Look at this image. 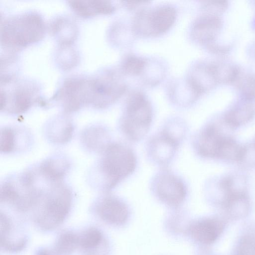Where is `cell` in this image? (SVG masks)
Here are the masks:
<instances>
[{"label": "cell", "mask_w": 255, "mask_h": 255, "mask_svg": "<svg viewBox=\"0 0 255 255\" xmlns=\"http://www.w3.org/2000/svg\"><path fill=\"white\" fill-rule=\"evenodd\" d=\"M94 210L102 220L113 225L124 224L128 216V210L125 203L111 194L100 197L95 204Z\"/></svg>", "instance_id": "30bf717a"}, {"label": "cell", "mask_w": 255, "mask_h": 255, "mask_svg": "<svg viewBox=\"0 0 255 255\" xmlns=\"http://www.w3.org/2000/svg\"><path fill=\"white\" fill-rule=\"evenodd\" d=\"M102 238V234L99 231L95 228H91L83 233L80 243L83 248H94L100 244Z\"/></svg>", "instance_id": "603a6c76"}, {"label": "cell", "mask_w": 255, "mask_h": 255, "mask_svg": "<svg viewBox=\"0 0 255 255\" xmlns=\"http://www.w3.org/2000/svg\"><path fill=\"white\" fill-rule=\"evenodd\" d=\"M228 5V1L226 0H214L206 2L205 6L211 11L220 13L224 12L227 9ZM213 12L212 14H213Z\"/></svg>", "instance_id": "d4e9b609"}, {"label": "cell", "mask_w": 255, "mask_h": 255, "mask_svg": "<svg viewBox=\"0 0 255 255\" xmlns=\"http://www.w3.org/2000/svg\"><path fill=\"white\" fill-rule=\"evenodd\" d=\"M150 189L162 203L177 207L184 201L187 194L186 186L183 180L168 169H162L152 178Z\"/></svg>", "instance_id": "5b68a950"}, {"label": "cell", "mask_w": 255, "mask_h": 255, "mask_svg": "<svg viewBox=\"0 0 255 255\" xmlns=\"http://www.w3.org/2000/svg\"><path fill=\"white\" fill-rule=\"evenodd\" d=\"M244 100L251 101L255 99V76L249 74L241 78L238 84Z\"/></svg>", "instance_id": "7402d4cb"}, {"label": "cell", "mask_w": 255, "mask_h": 255, "mask_svg": "<svg viewBox=\"0 0 255 255\" xmlns=\"http://www.w3.org/2000/svg\"><path fill=\"white\" fill-rule=\"evenodd\" d=\"M37 167L43 174L51 179L63 181L70 169V164L66 158L56 155L44 160Z\"/></svg>", "instance_id": "5bb4252c"}, {"label": "cell", "mask_w": 255, "mask_h": 255, "mask_svg": "<svg viewBox=\"0 0 255 255\" xmlns=\"http://www.w3.org/2000/svg\"><path fill=\"white\" fill-rule=\"evenodd\" d=\"M77 239L74 235L69 233L63 234L57 243V251L61 253L67 254L72 251L77 243Z\"/></svg>", "instance_id": "cb8c5ba5"}, {"label": "cell", "mask_w": 255, "mask_h": 255, "mask_svg": "<svg viewBox=\"0 0 255 255\" xmlns=\"http://www.w3.org/2000/svg\"><path fill=\"white\" fill-rule=\"evenodd\" d=\"M254 145H255V143H254Z\"/></svg>", "instance_id": "4316f807"}, {"label": "cell", "mask_w": 255, "mask_h": 255, "mask_svg": "<svg viewBox=\"0 0 255 255\" xmlns=\"http://www.w3.org/2000/svg\"><path fill=\"white\" fill-rule=\"evenodd\" d=\"M44 28L42 19L35 14L11 19L3 23L1 42L8 46H24L40 40L43 36Z\"/></svg>", "instance_id": "3957f363"}, {"label": "cell", "mask_w": 255, "mask_h": 255, "mask_svg": "<svg viewBox=\"0 0 255 255\" xmlns=\"http://www.w3.org/2000/svg\"><path fill=\"white\" fill-rule=\"evenodd\" d=\"M180 145L161 130L148 140L146 148V154L153 164L164 166L171 161Z\"/></svg>", "instance_id": "ba28073f"}, {"label": "cell", "mask_w": 255, "mask_h": 255, "mask_svg": "<svg viewBox=\"0 0 255 255\" xmlns=\"http://www.w3.org/2000/svg\"><path fill=\"white\" fill-rule=\"evenodd\" d=\"M147 65L146 60L139 56L130 55L123 60L122 69L123 72L130 76H137L141 74Z\"/></svg>", "instance_id": "44dd1931"}, {"label": "cell", "mask_w": 255, "mask_h": 255, "mask_svg": "<svg viewBox=\"0 0 255 255\" xmlns=\"http://www.w3.org/2000/svg\"><path fill=\"white\" fill-rule=\"evenodd\" d=\"M81 142L89 151L101 153L112 142L107 128L102 126H92L83 130Z\"/></svg>", "instance_id": "4fadbf2b"}, {"label": "cell", "mask_w": 255, "mask_h": 255, "mask_svg": "<svg viewBox=\"0 0 255 255\" xmlns=\"http://www.w3.org/2000/svg\"><path fill=\"white\" fill-rule=\"evenodd\" d=\"M92 170V181L101 190L108 191L131 175L135 169L136 157L128 146L110 143Z\"/></svg>", "instance_id": "6da1fadb"}, {"label": "cell", "mask_w": 255, "mask_h": 255, "mask_svg": "<svg viewBox=\"0 0 255 255\" xmlns=\"http://www.w3.org/2000/svg\"><path fill=\"white\" fill-rule=\"evenodd\" d=\"M227 226L223 217H212L200 219L190 228L192 238L199 243L209 245L215 243L222 235Z\"/></svg>", "instance_id": "8fae6325"}, {"label": "cell", "mask_w": 255, "mask_h": 255, "mask_svg": "<svg viewBox=\"0 0 255 255\" xmlns=\"http://www.w3.org/2000/svg\"><path fill=\"white\" fill-rule=\"evenodd\" d=\"M70 6L76 14L82 17H89L98 14H108L115 8L109 1H71Z\"/></svg>", "instance_id": "9a60e30c"}, {"label": "cell", "mask_w": 255, "mask_h": 255, "mask_svg": "<svg viewBox=\"0 0 255 255\" xmlns=\"http://www.w3.org/2000/svg\"><path fill=\"white\" fill-rule=\"evenodd\" d=\"M232 255H255V225L249 226L243 230Z\"/></svg>", "instance_id": "ac0fdd59"}, {"label": "cell", "mask_w": 255, "mask_h": 255, "mask_svg": "<svg viewBox=\"0 0 255 255\" xmlns=\"http://www.w3.org/2000/svg\"><path fill=\"white\" fill-rule=\"evenodd\" d=\"M222 26V20L218 15L205 14L195 20L191 28V36L197 42L207 45L213 42Z\"/></svg>", "instance_id": "7c38bea8"}, {"label": "cell", "mask_w": 255, "mask_h": 255, "mask_svg": "<svg viewBox=\"0 0 255 255\" xmlns=\"http://www.w3.org/2000/svg\"><path fill=\"white\" fill-rule=\"evenodd\" d=\"M226 137L221 133L216 125L207 124L195 135L193 141L194 148L202 157L218 158Z\"/></svg>", "instance_id": "52a82bcc"}, {"label": "cell", "mask_w": 255, "mask_h": 255, "mask_svg": "<svg viewBox=\"0 0 255 255\" xmlns=\"http://www.w3.org/2000/svg\"><path fill=\"white\" fill-rule=\"evenodd\" d=\"M176 18V10L170 5L141 10L134 18L133 28L139 35L157 36L167 32L172 26Z\"/></svg>", "instance_id": "277c9868"}, {"label": "cell", "mask_w": 255, "mask_h": 255, "mask_svg": "<svg viewBox=\"0 0 255 255\" xmlns=\"http://www.w3.org/2000/svg\"><path fill=\"white\" fill-rule=\"evenodd\" d=\"M255 115V105L250 101L244 100L226 113L224 120L229 126L235 128L247 123Z\"/></svg>", "instance_id": "e0dca14e"}, {"label": "cell", "mask_w": 255, "mask_h": 255, "mask_svg": "<svg viewBox=\"0 0 255 255\" xmlns=\"http://www.w3.org/2000/svg\"><path fill=\"white\" fill-rule=\"evenodd\" d=\"M223 191L224 195L219 204L226 217L230 219L239 220L248 216L251 204L243 186H235Z\"/></svg>", "instance_id": "9c48e42d"}, {"label": "cell", "mask_w": 255, "mask_h": 255, "mask_svg": "<svg viewBox=\"0 0 255 255\" xmlns=\"http://www.w3.org/2000/svg\"><path fill=\"white\" fill-rule=\"evenodd\" d=\"M45 129L49 141L55 144H62L71 140L74 128L73 124L68 120L60 119L47 124Z\"/></svg>", "instance_id": "2e32d148"}, {"label": "cell", "mask_w": 255, "mask_h": 255, "mask_svg": "<svg viewBox=\"0 0 255 255\" xmlns=\"http://www.w3.org/2000/svg\"><path fill=\"white\" fill-rule=\"evenodd\" d=\"M19 130L11 127H5L1 129L0 152L12 153L18 149Z\"/></svg>", "instance_id": "ffe728a7"}, {"label": "cell", "mask_w": 255, "mask_h": 255, "mask_svg": "<svg viewBox=\"0 0 255 255\" xmlns=\"http://www.w3.org/2000/svg\"><path fill=\"white\" fill-rule=\"evenodd\" d=\"M207 47L211 52L218 54H226L230 49L228 46L218 45L213 42L207 45Z\"/></svg>", "instance_id": "484cf974"}, {"label": "cell", "mask_w": 255, "mask_h": 255, "mask_svg": "<svg viewBox=\"0 0 255 255\" xmlns=\"http://www.w3.org/2000/svg\"><path fill=\"white\" fill-rule=\"evenodd\" d=\"M212 64L218 83H231L238 78L240 71L235 65L221 62Z\"/></svg>", "instance_id": "d6986e66"}, {"label": "cell", "mask_w": 255, "mask_h": 255, "mask_svg": "<svg viewBox=\"0 0 255 255\" xmlns=\"http://www.w3.org/2000/svg\"><path fill=\"white\" fill-rule=\"evenodd\" d=\"M91 103L98 108H106L125 93L126 85L115 72H108L89 83Z\"/></svg>", "instance_id": "8992f818"}, {"label": "cell", "mask_w": 255, "mask_h": 255, "mask_svg": "<svg viewBox=\"0 0 255 255\" xmlns=\"http://www.w3.org/2000/svg\"><path fill=\"white\" fill-rule=\"evenodd\" d=\"M153 118L151 104L140 92L132 94L128 98L119 121L122 133L129 140L137 142L148 133Z\"/></svg>", "instance_id": "7a4b0ae2"}]
</instances>
